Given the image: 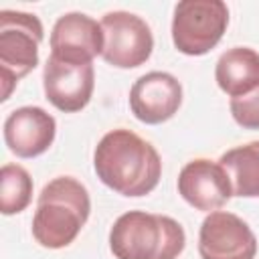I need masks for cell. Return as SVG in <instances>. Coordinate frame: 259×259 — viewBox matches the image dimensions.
<instances>
[{"mask_svg":"<svg viewBox=\"0 0 259 259\" xmlns=\"http://www.w3.org/2000/svg\"><path fill=\"white\" fill-rule=\"evenodd\" d=\"M229 109L233 119L243 130H259V87L247 95L233 97Z\"/></svg>","mask_w":259,"mask_h":259,"instance_id":"obj_16","label":"cell"},{"mask_svg":"<svg viewBox=\"0 0 259 259\" xmlns=\"http://www.w3.org/2000/svg\"><path fill=\"white\" fill-rule=\"evenodd\" d=\"M42 89L47 101L63 113H77L91 101L95 89L93 63L77 65L49 57L42 69Z\"/></svg>","mask_w":259,"mask_h":259,"instance_id":"obj_8","label":"cell"},{"mask_svg":"<svg viewBox=\"0 0 259 259\" xmlns=\"http://www.w3.org/2000/svg\"><path fill=\"white\" fill-rule=\"evenodd\" d=\"M103 61L117 69H136L144 65L154 51L150 24L127 10H113L101 18Z\"/></svg>","mask_w":259,"mask_h":259,"instance_id":"obj_6","label":"cell"},{"mask_svg":"<svg viewBox=\"0 0 259 259\" xmlns=\"http://www.w3.org/2000/svg\"><path fill=\"white\" fill-rule=\"evenodd\" d=\"M198 255L200 259H255L257 237L241 217L214 210L200 225Z\"/></svg>","mask_w":259,"mask_h":259,"instance_id":"obj_7","label":"cell"},{"mask_svg":"<svg viewBox=\"0 0 259 259\" xmlns=\"http://www.w3.org/2000/svg\"><path fill=\"white\" fill-rule=\"evenodd\" d=\"M91 214V198L77 178L57 176L38 194L32 217V237L45 249L69 247Z\"/></svg>","mask_w":259,"mask_h":259,"instance_id":"obj_2","label":"cell"},{"mask_svg":"<svg viewBox=\"0 0 259 259\" xmlns=\"http://www.w3.org/2000/svg\"><path fill=\"white\" fill-rule=\"evenodd\" d=\"M229 26V8L223 0H182L174 6L172 42L178 53L200 57L212 51Z\"/></svg>","mask_w":259,"mask_h":259,"instance_id":"obj_5","label":"cell"},{"mask_svg":"<svg viewBox=\"0 0 259 259\" xmlns=\"http://www.w3.org/2000/svg\"><path fill=\"white\" fill-rule=\"evenodd\" d=\"M214 81L231 99L259 87V53L251 47L227 49L214 65Z\"/></svg>","mask_w":259,"mask_h":259,"instance_id":"obj_13","label":"cell"},{"mask_svg":"<svg viewBox=\"0 0 259 259\" xmlns=\"http://www.w3.org/2000/svg\"><path fill=\"white\" fill-rule=\"evenodd\" d=\"M182 105V85L166 71H150L134 81L130 89V109L146 125L172 119Z\"/></svg>","mask_w":259,"mask_h":259,"instance_id":"obj_9","label":"cell"},{"mask_svg":"<svg viewBox=\"0 0 259 259\" xmlns=\"http://www.w3.org/2000/svg\"><path fill=\"white\" fill-rule=\"evenodd\" d=\"M32 200V178L20 164H4L0 170V210L2 214H18Z\"/></svg>","mask_w":259,"mask_h":259,"instance_id":"obj_15","label":"cell"},{"mask_svg":"<svg viewBox=\"0 0 259 259\" xmlns=\"http://www.w3.org/2000/svg\"><path fill=\"white\" fill-rule=\"evenodd\" d=\"M57 136L55 117L38 105H24L4 119V144L16 158H36L45 154Z\"/></svg>","mask_w":259,"mask_h":259,"instance_id":"obj_12","label":"cell"},{"mask_svg":"<svg viewBox=\"0 0 259 259\" xmlns=\"http://www.w3.org/2000/svg\"><path fill=\"white\" fill-rule=\"evenodd\" d=\"M186 247L182 225L168 214L127 210L109 229L115 259H178Z\"/></svg>","mask_w":259,"mask_h":259,"instance_id":"obj_3","label":"cell"},{"mask_svg":"<svg viewBox=\"0 0 259 259\" xmlns=\"http://www.w3.org/2000/svg\"><path fill=\"white\" fill-rule=\"evenodd\" d=\"M45 38L42 22L36 14L22 10L0 12V85L2 101L10 99V93L36 65L38 49Z\"/></svg>","mask_w":259,"mask_h":259,"instance_id":"obj_4","label":"cell"},{"mask_svg":"<svg viewBox=\"0 0 259 259\" xmlns=\"http://www.w3.org/2000/svg\"><path fill=\"white\" fill-rule=\"evenodd\" d=\"M93 170L113 192L138 198L150 194L162 176L158 150L136 132L117 127L107 132L95 146Z\"/></svg>","mask_w":259,"mask_h":259,"instance_id":"obj_1","label":"cell"},{"mask_svg":"<svg viewBox=\"0 0 259 259\" xmlns=\"http://www.w3.org/2000/svg\"><path fill=\"white\" fill-rule=\"evenodd\" d=\"M178 194L192 208L214 212L233 196V186L227 170L208 158H194L186 162L178 174Z\"/></svg>","mask_w":259,"mask_h":259,"instance_id":"obj_10","label":"cell"},{"mask_svg":"<svg viewBox=\"0 0 259 259\" xmlns=\"http://www.w3.org/2000/svg\"><path fill=\"white\" fill-rule=\"evenodd\" d=\"M51 55L77 65L93 63L103 53V28L101 22L83 12H67L57 18L51 30Z\"/></svg>","mask_w":259,"mask_h":259,"instance_id":"obj_11","label":"cell"},{"mask_svg":"<svg viewBox=\"0 0 259 259\" xmlns=\"http://www.w3.org/2000/svg\"><path fill=\"white\" fill-rule=\"evenodd\" d=\"M219 164L231 178L233 196L259 198V140L227 150Z\"/></svg>","mask_w":259,"mask_h":259,"instance_id":"obj_14","label":"cell"}]
</instances>
